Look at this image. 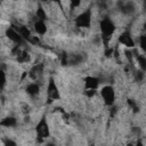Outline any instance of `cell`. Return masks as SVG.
<instances>
[{
	"label": "cell",
	"instance_id": "1",
	"mask_svg": "<svg viewBox=\"0 0 146 146\" xmlns=\"http://www.w3.org/2000/svg\"><path fill=\"white\" fill-rule=\"evenodd\" d=\"M100 32H102V40L105 43V48L108 47V41L111 39V35L115 31V24L110 17H105L100 21Z\"/></svg>",
	"mask_w": 146,
	"mask_h": 146
},
{
	"label": "cell",
	"instance_id": "2",
	"mask_svg": "<svg viewBox=\"0 0 146 146\" xmlns=\"http://www.w3.org/2000/svg\"><path fill=\"white\" fill-rule=\"evenodd\" d=\"M75 25L81 29H88L91 25V10L87 9L79 14L75 18Z\"/></svg>",
	"mask_w": 146,
	"mask_h": 146
},
{
	"label": "cell",
	"instance_id": "3",
	"mask_svg": "<svg viewBox=\"0 0 146 146\" xmlns=\"http://www.w3.org/2000/svg\"><path fill=\"white\" fill-rule=\"evenodd\" d=\"M100 95H102V98L104 100V103L108 106H112L114 104V100H115V91L113 89L112 86H104L100 90Z\"/></svg>",
	"mask_w": 146,
	"mask_h": 146
},
{
	"label": "cell",
	"instance_id": "4",
	"mask_svg": "<svg viewBox=\"0 0 146 146\" xmlns=\"http://www.w3.org/2000/svg\"><path fill=\"white\" fill-rule=\"evenodd\" d=\"M47 96L49 98V100H57L60 98L59 96V91H58V88L55 83V80L52 78L49 79V82H48V87H47Z\"/></svg>",
	"mask_w": 146,
	"mask_h": 146
},
{
	"label": "cell",
	"instance_id": "5",
	"mask_svg": "<svg viewBox=\"0 0 146 146\" xmlns=\"http://www.w3.org/2000/svg\"><path fill=\"white\" fill-rule=\"evenodd\" d=\"M35 131H36V136L41 139L43 138H47L49 137V127H48V123L46 121V117H42L39 123L36 124V128H35Z\"/></svg>",
	"mask_w": 146,
	"mask_h": 146
},
{
	"label": "cell",
	"instance_id": "6",
	"mask_svg": "<svg viewBox=\"0 0 146 146\" xmlns=\"http://www.w3.org/2000/svg\"><path fill=\"white\" fill-rule=\"evenodd\" d=\"M6 35L8 36L9 40H11L13 42H15L16 44H22L25 40L23 39V36L21 35L19 31L17 30V27H9L6 30Z\"/></svg>",
	"mask_w": 146,
	"mask_h": 146
},
{
	"label": "cell",
	"instance_id": "7",
	"mask_svg": "<svg viewBox=\"0 0 146 146\" xmlns=\"http://www.w3.org/2000/svg\"><path fill=\"white\" fill-rule=\"evenodd\" d=\"M119 42H120L121 44L125 46L127 48H133V47H135V41H133V39H132V36H131V34H130L129 31L123 32V33L119 36Z\"/></svg>",
	"mask_w": 146,
	"mask_h": 146
},
{
	"label": "cell",
	"instance_id": "8",
	"mask_svg": "<svg viewBox=\"0 0 146 146\" xmlns=\"http://www.w3.org/2000/svg\"><path fill=\"white\" fill-rule=\"evenodd\" d=\"M99 83H100V80L96 76H92V75H89L84 79V86H86V89H94L96 90L98 87H99Z\"/></svg>",
	"mask_w": 146,
	"mask_h": 146
},
{
	"label": "cell",
	"instance_id": "9",
	"mask_svg": "<svg viewBox=\"0 0 146 146\" xmlns=\"http://www.w3.org/2000/svg\"><path fill=\"white\" fill-rule=\"evenodd\" d=\"M33 27H34V31L35 33L40 34V35H43L46 32H47V25L44 23V21H40V19H36L33 24Z\"/></svg>",
	"mask_w": 146,
	"mask_h": 146
},
{
	"label": "cell",
	"instance_id": "10",
	"mask_svg": "<svg viewBox=\"0 0 146 146\" xmlns=\"http://www.w3.org/2000/svg\"><path fill=\"white\" fill-rule=\"evenodd\" d=\"M26 92H27V95H30L31 97H34V96L39 95V92H40V87H39V84L35 83V82L27 84V87H26Z\"/></svg>",
	"mask_w": 146,
	"mask_h": 146
},
{
	"label": "cell",
	"instance_id": "11",
	"mask_svg": "<svg viewBox=\"0 0 146 146\" xmlns=\"http://www.w3.org/2000/svg\"><path fill=\"white\" fill-rule=\"evenodd\" d=\"M16 59H17L18 63H26V62L30 60V55L25 50H21L19 49V51L16 54Z\"/></svg>",
	"mask_w": 146,
	"mask_h": 146
},
{
	"label": "cell",
	"instance_id": "12",
	"mask_svg": "<svg viewBox=\"0 0 146 146\" xmlns=\"http://www.w3.org/2000/svg\"><path fill=\"white\" fill-rule=\"evenodd\" d=\"M18 31H19V33H21V35L23 36V39L25 40V41H29L30 42V40L32 39V34H31V31L26 27V26H21V27H18L17 29Z\"/></svg>",
	"mask_w": 146,
	"mask_h": 146
},
{
	"label": "cell",
	"instance_id": "13",
	"mask_svg": "<svg viewBox=\"0 0 146 146\" xmlns=\"http://www.w3.org/2000/svg\"><path fill=\"white\" fill-rule=\"evenodd\" d=\"M0 124H1L2 127H6V128H13V127H15V125L17 124V121H16L15 117H13V116H8V117L3 119V120L1 121Z\"/></svg>",
	"mask_w": 146,
	"mask_h": 146
},
{
	"label": "cell",
	"instance_id": "14",
	"mask_svg": "<svg viewBox=\"0 0 146 146\" xmlns=\"http://www.w3.org/2000/svg\"><path fill=\"white\" fill-rule=\"evenodd\" d=\"M135 57H136V59H137V62H138V65H139V67H140V70L141 71H144V72H146V56H143V55H135Z\"/></svg>",
	"mask_w": 146,
	"mask_h": 146
},
{
	"label": "cell",
	"instance_id": "15",
	"mask_svg": "<svg viewBox=\"0 0 146 146\" xmlns=\"http://www.w3.org/2000/svg\"><path fill=\"white\" fill-rule=\"evenodd\" d=\"M35 16H36V19H40V21H46L47 19V14H46V10L39 6L38 9H36V13H35Z\"/></svg>",
	"mask_w": 146,
	"mask_h": 146
},
{
	"label": "cell",
	"instance_id": "16",
	"mask_svg": "<svg viewBox=\"0 0 146 146\" xmlns=\"http://www.w3.org/2000/svg\"><path fill=\"white\" fill-rule=\"evenodd\" d=\"M121 10H122L124 14H131V13L135 11V7H133V5H132L131 2H128V3H125V5H123V6L121 7Z\"/></svg>",
	"mask_w": 146,
	"mask_h": 146
},
{
	"label": "cell",
	"instance_id": "17",
	"mask_svg": "<svg viewBox=\"0 0 146 146\" xmlns=\"http://www.w3.org/2000/svg\"><path fill=\"white\" fill-rule=\"evenodd\" d=\"M139 46L144 51H146V34H141L139 36Z\"/></svg>",
	"mask_w": 146,
	"mask_h": 146
},
{
	"label": "cell",
	"instance_id": "18",
	"mask_svg": "<svg viewBox=\"0 0 146 146\" xmlns=\"http://www.w3.org/2000/svg\"><path fill=\"white\" fill-rule=\"evenodd\" d=\"M80 3H81V0H70L71 8H76L80 6Z\"/></svg>",
	"mask_w": 146,
	"mask_h": 146
},
{
	"label": "cell",
	"instance_id": "19",
	"mask_svg": "<svg viewBox=\"0 0 146 146\" xmlns=\"http://www.w3.org/2000/svg\"><path fill=\"white\" fill-rule=\"evenodd\" d=\"M54 1H56V2H57L59 6H62V2H60V0H54Z\"/></svg>",
	"mask_w": 146,
	"mask_h": 146
},
{
	"label": "cell",
	"instance_id": "20",
	"mask_svg": "<svg viewBox=\"0 0 146 146\" xmlns=\"http://www.w3.org/2000/svg\"><path fill=\"white\" fill-rule=\"evenodd\" d=\"M144 30H145V31H146V23H145V24H144Z\"/></svg>",
	"mask_w": 146,
	"mask_h": 146
},
{
	"label": "cell",
	"instance_id": "21",
	"mask_svg": "<svg viewBox=\"0 0 146 146\" xmlns=\"http://www.w3.org/2000/svg\"><path fill=\"white\" fill-rule=\"evenodd\" d=\"M144 6H145V8H146V0H144Z\"/></svg>",
	"mask_w": 146,
	"mask_h": 146
},
{
	"label": "cell",
	"instance_id": "22",
	"mask_svg": "<svg viewBox=\"0 0 146 146\" xmlns=\"http://www.w3.org/2000/svg\"><path fill=\"white\" fill-rule=\"evenodd\" d=\"M41 1H43V2H46V1H48V0H41Z\"/></svg>",
	"mask_w": 146,
	"mask_h": 146
}]
</instances>
